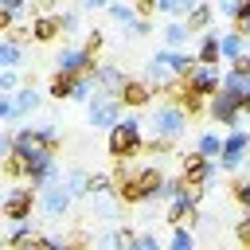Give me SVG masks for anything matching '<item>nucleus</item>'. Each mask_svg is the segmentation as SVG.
Wrapping results in <instances>:
<instances>
[{"label":"nucleus","instance_id":"nucleus-1","mask_svg":"<svg viewBox=\"0 0 250 250\" xmlns=\"http://www.w3.org/2000/svg\"><path fill=\"white\" fill-rule=\"evenodd\" d=\"M145 145H141V121H133V117H121L113 129H109V152L117 156V160H129L133 152H141Z\"/></svg>","mask_w":250,"mask_h":250},{"label":"nucleus","instance_id":"nucleus-2","mask_svg":"<svg viewBox=\"0 0 250 250\" xmlns=\"http://www.w3.org/2000/svg\"><path fill=\"white\" fill-rule=\"evenodd\" d=\"M160 188H164V176H160L156 168H141L133 180L117 184V195H121L125 203H141V199H148V195H160Z\"/></svg>","mask_w":250,"mask_h":250},{"label":"nucleus","instance_id":"nucleus-3","mask_svg":"<svg viewBox=\"0 0 250 250\" xmlns=\"http://www.w3.org/2000/svg\"><path fill=\"white\" fill-rule=\"evenodd\" d=\"M20 156H23V176L31 180V188H39V184H47L55 176V156L51 152L35 148V152H20Z\"/></svg>","mask_w":250,"mask_h":250},{"label":"nucleus","instance_id":"nucleus-4","mask_svg":"<svg viewBox=\"0 0 250 250\" xmlns=\"http://www.w3.org/2000/svg\"><path fill=\"white\" fill-rule=\"evenodd\" d=\"M152 125H156V137H160V141H172V137H180V133H184L188 113H184L180 105H164V109H156Z\"/></svg>","mask_w":250,"mask_h":250},{"label":"nucleus","instance_id":"nucleus-5","mask_svg":"<svg viewBox=\"0 0 250 250\" xmlns=\"http://www.w3.org/2000/svg\"><path fill=\"white\" fill-rule=\"evenodd\" d=\"M219 82H223V78H219L215 66H195V70L184 78V86H188L191 94H199V98H207V94L215 98V94H219Z\"/></svg>","mask_w":250,"mask_h":250},{"label":"nucleus","instance_id":"nucleus-6","mask_svg":"<svg viewBox=\"0 0 250 250\" xmlns=\"http://www.w3.org/2000/svg\"><path fill=\"white\" fill-rule=\"evenodd\" d=\"M199 195H203V188H188L180 199H172L168 223H172V227H184V223H191V219H195V203H199Z\"/></svg>","mask_w":250,"mask_h":250},{"label":"nucleus","instance_id":"nucleus-7","mask_svg":"<svg viewBox=\"0 0 250 250\" xmlns=\"http://www.w3.org/2000/svg\"><path fill=\"white\" fill-rule=\"evenodd\" d=\"M117 109H121V102H117V98H109V94H105V98H102V94H94L90 125H109V129H113V125L121 121V117H117Z\"/></svg>","mask_w":250,"mask_h":250},{"label":"nucleus","instance_id":"nucleus-8","mask_svg":"<svg viewBox=\"0 0 250 250\" xmlns=\"http://www.w3.org/2000/svg\"><path fill=\"white\" fill-rule=\"evenodd\" d=\"M31 203H35L31 188H16V191L4 199V215H8L12 223H27V215H31Z\"/></svg>","mask_w":250,"mask_h":250},{"label":"nucleus","instance_id":"nucleus-9","mask_svg":"<svg viewBox=\"0 0 250 250\" xmlns=\"http://www.w3.org/2000/svg\"><path fill=\"white\" fill-rule=\"evenodd\" d=\"M180 164H184V184H188V188H199V184H207V176H211V164H207L199 152H188Z\"/></svg>","mask_w":250,"mask_h":250},{"label":"nucleus","instance_id":"nucleus-10","mask_svg":"<svg viewBox=\"0 0 250 250\" xmlns=\"http://www.w3.org/2000/svg\"><path fill=\"white\" fill-rule=\"evenodd\" d=\"M246 145H250V137L246 133H230L227 141H223V168H238L242 164V152H246Z\"/></svg>","mask_w":250,"mask_h":250},{"label":"nucleus","instance_id":"nucleus-11","mask_svg":"<svg viewBox=\"0 0 250 250\" xmlns=\"http://www.w3.org/2000/svg\"><path fill=\"white\" fill-rule=\"evenodd\" d=\"M211 117H215L219 125H234V121H238V105H234V98L219 90V94L211 98Z\"/></svg>","mask_w":250,"mask_h":250},{"label":"nucleus","instance_id":"nucleus-12","mask_svg":"<svg viewBox=\"0 0 250 250\" xmlns=\"http://www.w3.org/2000/svg\"><path fill=\"white\" fill-rule=\"evenodd\" d=\"M148 94H152V86H148V82H137V78H125V86H121V94H117V102H121V105H145V102H148Z\"/></svg>","mask_w":250,"mask_h":250},{"label":"nucleus","instance_id":"nucleus-13","mask_svg":"<svg viewBox=\"0 0 250 250\" xmlns=\"http://www.w3.org/2000/svg\"><path fill=\"white\" fill-rule=\"evenodd\" d=\"M242 47H246V39H242L238 31H230V35H219V59H227V62H238V59H242Z\"/></svg>","mask_w":250,"mask_h":250},{"label":"nucleus","instance_id":"nucleus-14","mask_svg":"<svg viewBox=\"0 0 250 250\" xmlns=\"http://www.w3.org/2000/svg\"><path fill=\"white\" fill-rule=\"evenodd\" d=\"M62 31V23H59V16H39L35 23H31V35L39 39V43H47V39H55Z\"/></svg>","mask_w":250,"mask_h":250},{"label":"nucleus","instance_id":"nucleus-15","mask_svg":"<svg viewBox=\"0 0 250 250\" xmlns=\"http://www.w3.org/2000/svg\"><path fill=\"white\" fill-rule=\"evenodd\" d=\"M98 82L105 86V94H109V98H117V94H121V86H125V78H121V70H117V66H98Z\"/></svg>","mask_w":250,"mask_h":250},{"label":"nucleus","instance_id":"nucleus-16","mask_svg":"<svg viewBox=\"0 0 250 250\" xmlns=\"http://www.w3.org/2000/svg\"><path fill=\"white\" fill-rule=\"evenodd\" d=\"M195 62H199V66H215V62H219V35H203Z\"/></svg>","mask_w":250,"mask_h":250},{"label":"nucleus","instance_id":"nucleus-17","mask_svg":"<svg viewBox=\"0 0 250 250\" xmlns=\"http://www.w3.org/2000/svg\"><path fill=\"white\" fill-rule=\"evenodd\" d=\"M43 207H47V215H62V211L70 207V191H62V188H55V191H47V199H43Z\"/></svg>","mask_w":250,"mask_h":250},{"label":"nucleus","instance_id":"nucleus-18","mask_svg":"<svg viewBox=\"0 0 250 250\" xmlns=\"http://www.w3.org/2000/svg\"><path fill=\"white\" fill-rule=\"evenodd\" d=\"M39 234H31V227L27 223H16V230H12V238H8V246L12 250H31V242H35Z\"/></svg>","mask_w":250,"mask_h":250},{"label":"nucleus","instance_id":"nucleus-19","mask_svg":"<svg viewBox=\"0 0 250 250\" xmlns=\"http://www.w3.org/2000/svg\"><path fill=\"white\" fill-rule=\"evenodd\" d=\"M35 105H39V94H35L31 86H27V90H20V94L12 98V109H16V113H31Z\"/></svg>","mask_w":250,"mask_h":250},{"label":"nucleus","instance_id":"nucleus-20","mask_svg":"<svg viewBox=\"0 0 250 250\" xmlns=\"http://www.w3.org/2000/svg\"><path fill=\"white\" fill-rule=\"evenodd\" d=\"M195 152L207 160V156H219L223 152V141H219V133H203L199 137V145H195Z\"/></svg>","mask_w":250,"mask_h":250},{"label":"nucleus","instance_id":"nucleus-21","mask_svg":"<svg viewBox=\"0 0 250 250\" xmlns=\"http://www.w3.org/2000/svg\"><path fill=\"white\" fill-rule=\"evenodd\" d=\"M51 98H74V78L70 74H55L51 78Z\"/></svg>","mask_w":250,"mask_h":250},{"label":"nucleus","instance_id":"nucleus-22","mask_svg":"<svg viewBox=\"0 0 250 250\" xmlns=\"http://www.w3.org/2000/svg\"><path fill=\"white\" fill-rule=\"evenodd\" d=\"M0 66L4 70H12V66H20V47L8 39V43H0Z\"/></svg>","mask_w":250,"mask_h":250},{"label":"nucleus","instance_id":"nucleus-23","mask_svg":"<svg viewBox=\"0 0 250 250\" xmlns=\"http://www.w3.org/2000/svg\"><path fill=\"white\" fill-rule=\"evenodd\" d=\"M168 250H195V238H191L184 227H176V230H172V242H168Z\"/></svg>","mask_w":250,"mask_h":250},{"label":"nucleus","instance_id":"nucleus-24","mask_svg":"<svg viewBox=\"0 0 250 250\" xmlns=\"http://www.w3.org/2000/svg\"><path fill=\"white\" fill-rule=\"evenodd\" d=\"M211 23V8H191V16H188V31H199V27H207Z\"/></svg>","mask_w":250,"mask_h":250},{"label":"nucleus","instance_id":"nucleus-25","mask_svg":"<svg viewBox=\"0 0 250 250\" xmlns=\"http://www.w3.org/2000/svg\"><path fill=\"white\" fill-rule=\"evenodd\" d=\"M188 35H191V31H188V23H168V27H164V39H168L172 47H180Z\"/></svg>","mask_w":250,"mask_h":250},{"label":"nucleus","instance_id":"nucleus-26","mask_svg":"<svg viewBox=\"0 0 250 250\" xmlns=\"http://www.w3.org/2000/svg\"><path fill=\"white\" fill-rule=\"evenodd\" d=\"M4 172H8V176H23V156H20V152H8Z\"/></svg>","mask_w":250,"mask_h":250},{"label":"nucleus","instance_id":"nucleus-27","mask_svg":"<svg viewBox=\"0 0 250 250\" xmlns=\"http://www.w3.org/2000/svg\"><path fill=\"white\" fill-rule=\"evenodd\" d=\"M234 31H238L242 39L250 35V0H242V16H238V27H234Z\"/></svg>","mask_w":250,"mask_h":250},{"label":"nucleus","instance_id":"nucleus-28","mask_svg":"<svg viewBox=\"0 0 250 250\" xmlns=\"http://www.w3.org/2000/svg\"><path fill=\"white\" fill-rule=\"evenodd\" d=\"M16 86H20V74H16V70H0V90L8 94V90H16Z\"/></svg>","mask_w":250,"mask_h":250},{"label":"nucleus","instance_id":"nucleus-29","mask_svg":"<svg viewBox=\"0 0 250 250\" xmlns=\"http://www.w3.org/2000/svg\"><path fill=\"white\" fill-rule=\"evenodd\" d=\"M109 16H113V20H121V23H133V8H125V4H113V8H109Z\"/></svg>","mask_w":250,"mask_h":250},{"label":"nucleus","instance_id":"nucleus-30","mask_svg":"<svg viewBox=\"0 0 250 250\" xmlns=\"http://www.w3.org/2000/svg\"><path fill=\"white\" fill-rule=\"evenodd\" d=\"M86 191H109V176H90L86 180Z\"/></svg>","mask_w":250,"mask_h":250},{"label":"nucleus","instance_id":"nucleus-31","mask_svg":"<svg viewBox=\"0 0 250 250\" xmlns=\"http://www.w3.org/2000/svg\"><path fill=\"white\" fill-rule=\"evenodd\" d=\"M234 199L250 207V180H238V184H234Z\"/></svg>","mask_w":250,"mask_h":250},{"label":"nucleus","instance_id":"nucleus-32","mask_svg":"<svg viewBox=\"0 0 250 250\" xmlns=\"http://www.w3.org/2000/svg\"><path fill=\"white\" fill-rule=\"evenodd\" d=\"M133 250H160V242H156L152 234H137V242H133Z\"/></svg>","mask_w":250,"mask_h":250},{"label":"nucleus","instance_id":"nucleus-33","mask_svg":"<svg viewBox=\"0 0 250 250\" xmlns=\"http://www.w3.org/2000/svg\"><path fill=\"white\" fill-rule=\"evenodd\" d=\"M98 47H102V31H90V35H86V47H82V51H86V55H98Z\"/></svg>","mask_w":250,"mask_h":250},{"label":"nucleus","instance_id":"nucleus-34","mask_svg":"<svg viewBox=\"0 0 250 250\" xmlns=\"http://www.w3.org/2000/svg\"><path fill=\"white\" fill-rule=\"evenodd\" d=\"M31 250H62V246H59L55 238H43V234H39V238L31 242Z\"/></svg>","mask_w":250,"mask_h":250},{"label":"nucleus","instance_id":"nucleus-35","mask_svg":"<svg viewBox=\"0 0 250 250\" xmlns=\"http://www.w3.org/2000/svg\"><path fill=\"white\" fill-rule=\"evenodd\" d=\"M219 12H227V16H234V20H238V16H242V4H234V0H223V4H219Z\"/></svg>","mask_w":250,"mask_h":250},{"label":"nucleus","instance_id":"nucleus-36","mask_svg":"<svg viewBox=\"0 0 250 250\" xmlns=\"http://www.w3.org/2000/svg\"><path fill=\"white\" fill-rule=\"evenodd\" d=\"M234 234H238V242H242V246H250V219H242Z\"/></svg>","mask_w":250,"mask_h":250},{"label":"nucleus","instance_id":"nucleus-37","mask_svg":"<svg viewBox=\"0 0 250 250\" xmlns=\"http://www.w3.org/2000/svg\"><path fill=\"white\" fill-rule=\"evenodd\" d=\"M145 148H148V152H168V141H160V137H152V141H148Z\"/></svg>","mask_w":250,"mask_h":250},{"label":"nucleus","instance_id":"nucleus-38","mask_svg":"<svg viewBox=\"0 0 250 250\" xmlns=\"http://www.w3.org/2000/svg\"><path fill=\"white\" fill-rule=\"evenodd\" d=\"M234 70H238V74H242V78H250V55H242V59H238V62H234Z\"/></svg>","mask_w":250,"mask_h":250},{"label":"nucleus","instance_id":"nucleus-39","mask_svg":"<svg viewBox=\"0 0 250 250\" xmlns=\"http://www.w3.org/2000/svg\"><path fill=\"white\" fill-rule=\"evenodd\" d=\"M137 12H141V16H152V12H156V4H152V0H141V4H137Z\"/></svg>","mask_w":250,"mask_h":250},{"label":"nucleus","instance_id":"nucleus-40","mask_svg":"<svg viewBox=\"0 0 250 250\" xmlns=\"http://www.w3.org/2000/svg\"><path fill=\"white\" fill-rule=\"evenodd\" d=\"M12 113H16V109H12V102H8V98H0V121H4V117H12Z\"/></svg>","mask_w":250,"mask_h":250},{"label":"nucleus","instance_id":"nucleus-41","mask_svg":"<svg viewBox=\"0 0 250 250\" xmlns=\"http://www.w3.org/2000/svg\"><path fill=\"white\" fill-rule=\"evenodd\" d=\"M12 141H16V137H8V133H0V156H4V152H12Z\"/></svg>","mask_w":250,"mask_h":250},{"label":"nucleus","instance_id":"nucleus-42","mask_svg":"<svg viewBox=\"0 0 250 250\" xmlns=\"http://www.w3.org/2000/svg\"><path fill=\"white\" fill-rule=\"evenodd\" d=\"M62 250H82V238H78V242H70V246H62Z\"/></svg>","mask_w":250,"mask_h":250},{"label":"nucleus","instance_id":"nucleus-43","mask_svg":"<svg viewBox=\"0 0 250 250\" xmlns=\"http://www.w3.org/2000/svg\"><path fill=\"white\" fill-rule=\"evenodd\" d=\"M0 250H12V246H0Z\"/></svg>","mask_w":250,"mask_h":250}]
</instances>
